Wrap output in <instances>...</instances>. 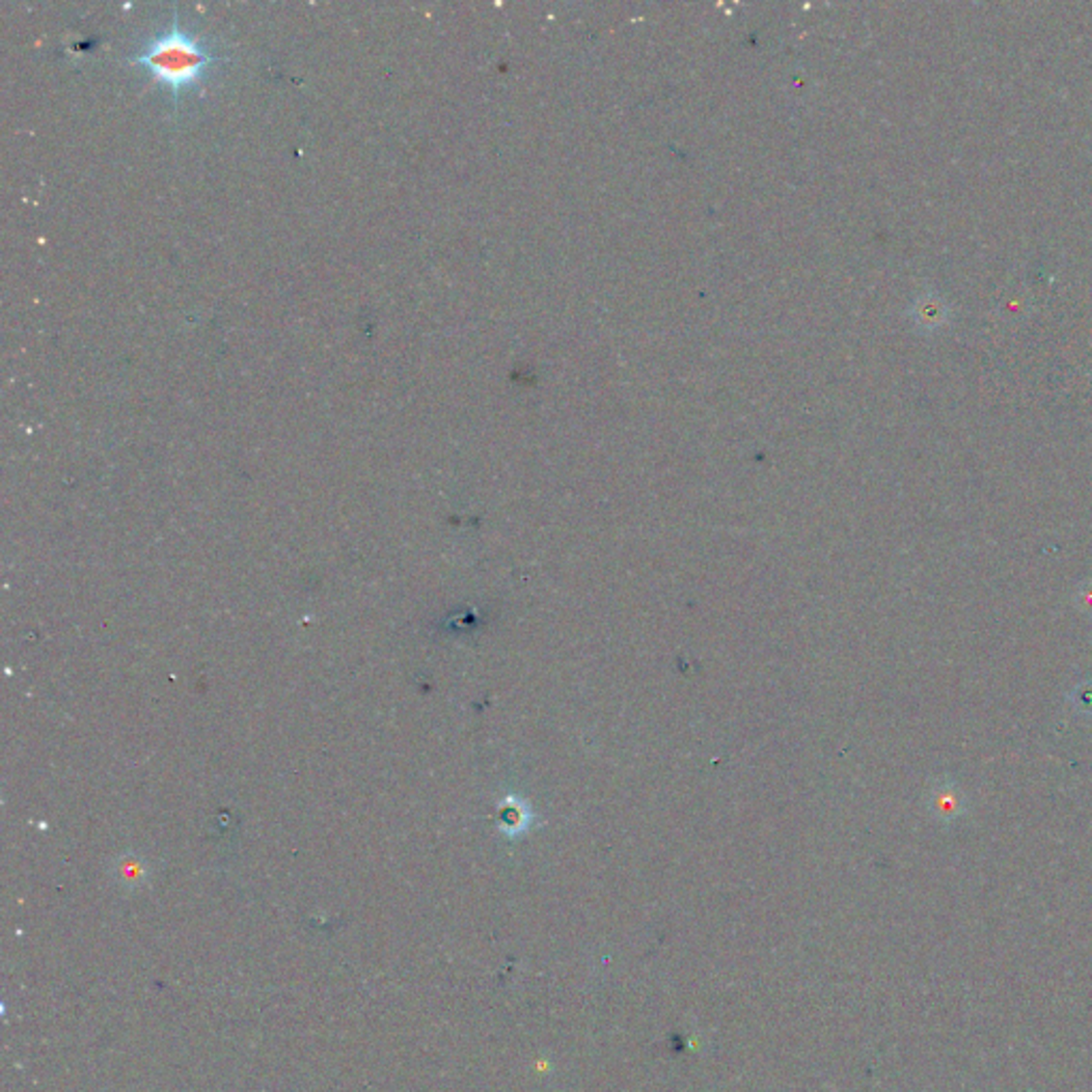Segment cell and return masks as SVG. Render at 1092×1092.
<instances>
[{
	"label": "cell",
	"mask_w": 1092,
	"mask_h": 1092,
	"mask_svg": "<svg viewBox=\"0 0 1092 1092\" xmlns=\"http://www.w3.org/2000/svg\"><path fill=\"white\" fill-rule=\"evenodd\" d=\"M218 60H222V54H216L205 39L181 28L177 14H174L167 28L151 37L137 54L128 58V63L144 67L151 79L177 100L181 90L201 82L209 65Z\"/></svg>",
	"instance_id": "cell-1"
},
{
	"label": "cell",
	"mask_w": 1092,
	"mask_h": 1092,
	"mask_svg": "<svg viewBox=\"0 0 1092 1092\" xmlns=\"http://www.w3.org/2000/svg\"><path fill=\"white\" fill-rule=\"evenodd\" d=\"M926 806L937 822L949 826L969 813V798L952 777H942L930 785Z\"/></svg>",
	"instance_id": "cell-2"
},
{
	"label": "cell",
	"mask_w": 1092,
	"mask_h": 1092,
	"mask_svg": "<svg viewBox=\"0 0 1092 1092\" xmlns=\"http://www.w3.org/2000/svg\"><path fill=\"white\" fill-rule=\"evenodd\" d=\"M1067 702L1078 715L1092 717V681H1081L1067 694Z\"/></svg>",
	"instance_id": "cell-3"
},
{
	"label": "cell",
	"mask_w": 1092,
	"mask_h": 1092,
	"mask_svg": "<svg viewBox=\"0 0 1092 1092\" xmlns=\"http://www.w3.org/2000/svg\"><path fill=\"white\" fill-rule=\"evenodd\" d=\"M1074 604L1076 609L1092 621V576L1081 581L1074 591Z\"/></svg>",
	"instance_id": "cell-4"
}]
</instances>
